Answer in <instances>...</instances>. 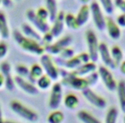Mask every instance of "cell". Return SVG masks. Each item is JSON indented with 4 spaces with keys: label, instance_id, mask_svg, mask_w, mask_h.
I'll use <instances>...</instances> for the list:
<instances>
[{
    "label": "cell",
    "instance_id": "cell-14",
    "mask_svg": "<svg viewBox=\"0 0 125 123\" xmlns=\"http://www.w3.org/2000/svg\"><path fill=\"white\" fill-rule=\"evenodd\" d=\"M105 27L108 31V33L112 38L117 39L120 36V29L119 25L113 21L109 17H105Z\"/></svg>",
    "mask_w": 125,
    "mask_h": 123
},
{
    "label": "cell",
    "instance_id": "cell-36",
    "mask_svg": "<svg viewBox=\"0 0 125 123\" xmlns=\"http://www.w3.org/2000/svg\"><path fill=\"white\" fill-rule=\"evenodd\" d=\"M116 23L117 25L121 27H125V13L120 15L116 18Z\"/></svg>",
    "mask_w": 125,
    "mask_h": 123
},
{
    "label": "cell",
    "instance_id": "cell-37",
    "mask_svg": "<svg viewBox=\"0 0 125 123\" xmlns=\"http://www.w3.org/2000/svg\"><path fill=\"white\" fill-rule=\"evenodd\" d=\"M116 6L125 13V0H116Z\"/></svg>",
    "mask_w": 125,
    "mask_h": 123
},
{
    "label": "cell",
    "instance_id": "cell-21",
    "mask_svg": "<svg viewBox=\"0 0 125 123\" xmlns=\"http://www.w3.org/2000/svg\"><path fill=\"white\" fill-rule=\"evenodd\" d=\"M47 2V10L49 12V20L51 22L54 23L57 17V6L55 0H46Z\"/></svg>",
    "mask_w": 125,
    "mask_h": 123
},
{
    "label": "cell",
    "instance_id": "cell-10",
    "mask_svg": "<svg viewBox=\"0 0 125 123\" xmlns=\"http://www.w3.org/2000/svg\"><path fill=\"white\" fill-rule=\"evenodd\" d=\"M90 59V57L88 53H81L77 55L76 57H73L70 58L69 61H66V65L68 67V68H79L82 65L88 63V60Z\"/></svg>",
    "mask_w": 125,
    "mask_h": 123
},
{
    "label": "cell",
    "instance_id": "cell-9",
    "mask_svg": "<svg viewBox=\"0 0 125 123\" xmlns=\"http://www.w3.org/2000/svg\"><path fill=\"white\" fill-rule=\"evenodd\" d=\"M99 75L103 80L105 86L107 87V89L109 90H114L116 87V82L115 81L114 78L112 75L111 72L109 69L105 67H100L99 69Z\"/></svg>",
    "mask_w": 125,
    "mask_h": 123
},
{
    "label": "cell",
    "instance_id": "cell-1",
    "mask_svg": "<svg viewBox=\"0 0 125 123\" xmlns=\"http://www.w3.org/2000/svg\"><path fill=\"white\" fill-rule=\"evenodd\" d=\"M13 35L17 44L23 49L38 55H41L44 53V48L39 45L37 41H34L33 39H31L24 36V35H23L21 33H20L17 31H14Z\"/></svg>",
    "mask_w": 125,
    "mask_h": 123
},
{
    "label": "cell",
    "instance_id": "cell-12",
    "mask_svg": "<svg viewBox=\"0 0 125 123\" xmlns=\"http://www.w3.org/2000/svg\"><path fill=\"white\" fill-rule=\"evenodd\" d=\"M15 83L19 86V87L22 90H23L27 93H29L31 95H35L38 93V89L34 85L31 84V82L26 81L24 78L20 76H17L14 78Z\"/></svg>",
    "mask_w": 125,
    "mask_h": 123
},
{
    "label": "cell",
    "instance_id": "cell-30",
    "mask_svg": "<svg viewBox=\"0 0 125 123\" xmlns=\"http://www.w3.org/2000/svg\"><path fill=\"white\" fill-rule=\"evenodd\" d=\"M117 110L114 107L110 108L107 111L106 115H105V123H116L117 119Z\"/></svg>",
    "mask_w": 125,
    "mask_h": 123
},
{
    "label": "cell",
    "instance_id": "cell-43",
    "mask_svg": "<svg viewBox=\"0 0 125 123\" xmlns=\"http://www.w3.org/2000/svg\"><path fill=\"white\" fill-rule=\"evenodd\" d=\"M124 123H125V117H124Z\"/></svg>",
    "mask_w": 125,
    "mask_h": 123
},
{
    "label": "cell",
    "instance_id": "cell-27",
    "mask_svg": "<svg viewBox=\"0 0 125 123\" xmlns=\"http://www.w3.org/2000/svg\"><path fill=\"white\" fill-rule=\"evenodd\" d=\"M64 114L60 111H53L51 112L47 118L49 123H61L63 121Z\"/></svg>",
    "mask_w": 125,
    "mask_h": 123
},
{
    "label": "cell",
    "instance_id": "cell-18",
    "mask_svg": "<svg viewBox=\"0 0 125 123\" xmlns=\"http://www.w3.org/2000/svg\"><path fill=\"white\" fill-rule=\"evenodd\" d=\"M90 10H91V9H90L89 6L88 5H86V4L81 7V9L77 16V20L78 23H79L80 26L85 25L86 22L88 21Z\"/></svg>",
    "mask_w": 125,
    "mask_h": 123
},
{
    "label": "cell",
    "instance_id": "cell-31",
    "mask_svg": "<svg viewBox=\"0 0 125 123\" xmlns=\"http://www.w3.org/2000/svg\"><path fill=\"white\" fill-rule=\"evenodd\" d=\"M38 88L42 89H47L51 85V78L48 74H43L37 82Z\"/></svg>",
    "mask_w": 125,
    "mask_h": 123
},
{
    "label": "cell",
    "instance_id": "cell-25",
    "mask_svg": "<svg viewBox=\"0 0 125 123\" xmlns=\"http://www.w3.org/2000/svg\"><path fill=\"white\" fill-rule=\"evenodd\" d=\"M118 98L120 100V108L125 112V82L120 81L117 86Z\"/></svg>",
    "mask_w": 125,
    "mask_h": 123
},
{
    "label": "cell",
    "instance_id": "cell-15",
    "mask_svg": "<svg viewBox=\"0 0 125 123\" xmlns=\"http://www.w3.org/2000/svg\"><path fill=\"white\" fill-rule=\"evenodd\" d=\"M65 21V16L62 11H60L58 13L56 21L53 23L52 28L51 30V32L53 35V36H59L62 29H63V21Z\"/></svg>",
    "mask_w": 125,
    "mask_h": 123
},
{
    "label": "cell",
    "instance_id": "cell-19",
    "mask_svg": "<svg viewBox=\"0 0 125 123\" xmlns=\"http://www.w3.org/2000/svg\"><path fill=\"white\" fill-rule=\"evenodd\" d=\"M95 67H96V66L94 62L87 63H85V64L82 65L81 67H80L79 68H77L75 71H74L75 74H73L76 75V76H78V77L83 76L84 74H88L89 73L93 72V71L95 70Z\"/></svg>",
    "mask_w": 125,
    "mask_h": 123
},
{
    "label": "cell",
    "instance_id": "cell-2",
    "mask_svg": "<svg viewBox=\"0 0 125 123\" xmlns=\"http://www.w3.org/2000/svg\"><path fill=\"white\" fill-rule=\"evenodd\" d=\"M10 106L14 113L27 121L35 122L38 119V114L34 110L29 108L28 107L22 104L21 101L13 100L10 102Z\"/></svg>",
    "mask_w": 125,
    "mask_h": 123
},
{
    "label": "cell",
    "instance_id": "cell-5",
    "mask_svg": "<svg viewBox=\"0 0 125 123\" xmlns=\"http://www.w3.org/2000/svg\"><path fill=\"white\" fill-rule=\"evenodd\" d=\"M90 9H91V12L92 13L93 21L95 22L97 28L100 31H103L105 27V17H103L99 5L98 4V2L94 1L90 6Z\"/></svg>",
    "mask_w": 125,
    "mask_h": 123
},
{
    "label": "cell",
    "instance_id": "cell-33",
    "mask_svg": "<svg viewBox=\"0 0 125 123\" xmlns=\"http://www.w3.org/2000/svg\"><path fill=\"white\" fill-rule=\"evenodd\" d=\"M16 70H17V72L18 73V74H20V77H22V78L27 76V75H28L30 74L28 69L27 68V67L23 64L17 65Z\"/></svg>",
    "mask_w": 125,
    "mask_h": 123
},
{
    "label": "cell",
    "instance_id": "cell-42",
    "mask_svg": "<svg viewBox=\"0 0 125 123\" xmlns=\"http://www.w3.org/2000/svg\"><path fill=\"white\" fill-rule=\"evenodd\" d=\"M80 2H81L82 3H84V5H85L86 3H88L89 2V0H79Z\"/></svg>",
    "mask_w": 125,
    "mask_h": 123
},
{
    "label": "cell",
    "instance_id": "cell-3",
    "mask_svg": "<svg viewBox=\"0 0 125 123\" xmlns=\"http://www.w3.org/2000/svg\"><path fill=\"white\" fill-rule=\"evenodd\" d=\"M85 37L88 47V55L90 57V60L95 62L98 60L99 52V45L98 44L96 35L92 31L89 30L86 31Z\"/></svg>",
    "mask_w": 125,
    "mask_h": 123
},
{
    "label": "cell",
    "instance_id": "cell-8",
    "mask_svg": "<svg viewBox=\"0 0 125 123\" xmlns=\"http://www.w3.org/2000/svg\"><path fill=\"white\" fill-rule=\"evenodd\" d=\"M42 64L46 71L47 74L49 76L52 78H57L59 75V71L56 66L54 64V63L52 62V59H51L49 55H43L42 59H41Z\"/></svg>",
    "mask_w": 125,
    "mask_h": 123
},
{
    "label": "cell",
    "instance_id": "cell-23",
    "mask_svg": "<svg viewBox=\"0 0 125 123\" xmlns=\"http://www.w3.org/2000/svg\"><path fill=\"white\" fill-rule=\"evenodd\" d=\"M22 31L23 35H25L26 37L29 38L31 39H33L34 41H40L41 40V37L40 35H39L36 31H35L33 28H31V27L27 25H22Z\"/></svg>",
    "mask_w": 125,
    "mask_h": 123
},
{
    "label": "cell",
    "instance_id": "cell-35",
    "mask_svg": "<svg viewBox=\"0 0 125 123\" xmlns=\"http://www.w3.org/2000/svg\"><path fill=\"white\" fill-rule=\"evenodd\" d=\"M73 50L69 48H66L61 52V57L63 58H70L73 57Z\"/></svg>",
    "mask_w": 125,
    "mask_h": 123
},
{
    "label": "cell",
    "instance_id": "cell-41",
    "mask_svg": "<svg viewBox=\"0 0 125 123\" xmlns=\"http://www.w3.org/2000/svg\"><path fill=\"white\" fill-rule=\"evenodd\" d=\"M2 123H18V122H14V121H10V120H5V119L3 118Z\"/></svg>",
    "mask_w": 125,
    "mask_h": 123
},
{
    "label": "cell",
    "instance_id": "cell-40",
    "mask_svg": "<svg viewBox=\"0 0 125 123\" xmlns=\"http://www.w3.org/2000/svg\"><path fill=\"white\" fill-rule=\"evenodd\" d=\"M120 71L124 74H125V61L122 62V63L120 64Z\"/></svg>",
    "mask_w": 125,
    "mask_h": 123
},
{
    "label": "cell",
    "instance_id": "cell-7",
    "mask_svg": "<svg viewBox=\"0 0 125 123\" xmlns=\"http://www.w3.org/2000/svg\"><path fill=\"white\" fill-rule=\"evenodd\" d=\"M83 95L87 99V100H88V102L91 103L93 106H95L99 108H104L106 105V101L105 99L93 92L92 89H86L83 90Z\"/></svg>",
    "mask_w": 125,
    "mask_h": 123
},
{
    "label": "cell",
    "instance_id": "cell-24",
    "mask_svg": "<svg viewBox=\"0 0 125 123\" xmlns=\"http://www.w3.org/2000/svg\"><path fill=\"white\" fill-rule=\"evenodd\" d=\"M110 53L113 58V61L114 62L116 67L119 65V63L122 61L123 59V53L120 48L118 46H113L110 49Z\"/></svg>",
    "mask_w": 125,
    "mask_h": 123
},
{
    "label": "cell",
    "instance_id": "cell-17",
    "mask_svg": "<svg viewBox=\"0 0 125 123\" xmlns=\"http://www.w3.org/2000/svg\"><path fill=\"white\" fill-rule=\"evenodd\" d=\"M77 116L81 122L83 123H102L98 118L92 114L88 111L81 110L77 113Z\"/></svg>",
    "mask_w": 125,
    "mask_h": 123
},
{
    "label": "cell",
    "instance_id": "cell-28",
    "mask_svg": "<svg viewBox=\"0 0 125 123\" xmlns=\"http://www.w3.org/2000/svg\"><path fill=\"white\" fill-rule=\"evenodd\" d=\"M35 13H36L37 18L38 19V21H40L43 25L49 27L48 23H47V20H48V18H49V15L48 10H47L45 8L40 7Z\"/></svg>",
    "mask_w": 125,
    "mask_h": 123
},
{
    "label": "cell",
    "instance_id": "cell-16",
    "mask_svg": "<svg viewBox=\"0 0 125 123\" xmlns=\"http://www.w3.org/2000/svg\"><path fill=\"white\" fill-rule=\"evenodd\" d=\"M27 17H28V19L34 24L35 27H36L39 31H41L42 32H44L45 34L49 31V27L43 25L42 24L38 21V19L37 18L36 13H35L33 10H27Z\"/></svg>",
    "mask_w": 125,
    "mask_h": 123
},
{
    "label": "cell",
    "instance_id": "cell-4",
    "mask_svg": "<svg viewBox=\"0 0 125 123\" xmlns=\"http://www.w3.org/2000/svg\"><path fill=\"white\" fill-rule=\"evenodd\" d=\"M62 82H63V84L68 85L77 90H84L88 89L87 87L89 84H91L88 78H82L73 74H71L67 78H65L62 80Z\"/></svg>",
    "mask_w": 125,
    "mask_h": 123
},
{
    "label": "cell",
    "instance_id": "cell-29",
    "mask_svg": "<svg viewBox=\"0 0 125 123\" xmlns=\"http://www.w3.org/2000/svg\"><path fill=\"white\" fill-rule=\"evenodd\" d=\"M65 23L66 26L71 29H77L80 27V25L77 21V17H75L71 13H68L65 16Z\"/></svg>",
    "mask_w": 125,
    "mask_h": 123
},
{
    "label": "cell",
    "instance_id": "cell-32",
    "mask_svg": "<svg viewBox=\"0 0 125 123\" xmlns=\"http://www.w3.org/2000/svg\"><path fill=\"white\" fill-rule=\"evenodd\" d=\"M102 6L107 13L110 14L113 12V5L112 0H99Z\"/></svg>",
    "mask_w": 125,
    "mask_h": 123
},
{
    "label": "cell",
    "instance_id": "cell-6",
    "mask_svg": "<svg viewBox=\"0 0 125 123\" xmlns=\"http://www.w3.org/2000/svg\"><path fill=\"white\" fill-rule=\"evenodd\" d=\"M62 87L60 83H55L53 85L49 100V108L56 109L60 106L62 100Z\"/></svg>",
    "mask_w": 125,
    "mask_h": 123
},
{
    "label": "cell",
    "instance_id": "cell-38",
    "mask_svg": "<svg viewBox=\"0 0 125 123\" xmlns=\"http://www.w3.org/2000/svg\"><path fill=\"white\" fill-rule=\"evenodd\" d=\"M7 45L4 42H1V45H0V53H1V58H3L4 56L6 55V53H7Z\"/></svg>",
    "mask_w": 125,
    "mask_h": 123
},
{
    "label": "cell",
    "instance_id": "cell-22",
    "mask_svg": "<svg viewBox=\"0 0 125 123\" xmlns=\"http://www.w3.org/2000/svg\"><path fill=\"white\" fill-rule=\"evenodd\" d=\"M0 32H1V36L2 38H8L10 36V31L7 25V20L5 14L3 12L0 13Z\"/></svg>",
    "mask_w": 125,
    "mask_h": 123
},
{
    "label": "cell",
    "instance_id": "cell-13",
    "mask_svg": "<svg viewBox=\"0 0 125 123\" xmlns=\"http://www.w3.org/2000/svg\"><path fill=\"white\" fill-rule=\"evenodd\" d=\"M99 53L101 55L102 60H103V63L105 65L110 67H113V68L116 67L114 62L113 61L110 51L108 49L107 45L105 43L102 42L99 44Z\"/></svg>",
    "mask_w": 125,
    "mask_h": 123
},
{
    "label": "cell",
    "instance_id": "cell-11",
    "mask_svg": "<svg viewBox=\"0 0 125 123\" xmlns=\"http://www.w3.org/2000/svg\"><path fill=\"white\" fill-rule=\"evenodd\" d=\"M70 42H71V37L66 36L61 38L60 40H59L56 43H54L53 45H50L49 46L46 47V50H48L51 53H61L62 50L66 48Z\"/></svg>",
    "mask_w": 125,
    "mask_h": 123
},
{
    "label": "cell",
    "instance_id": "cell-20",
    "mask_svg": "<svg viewBox=\"0 0 125 123\" xmlns=\"http://www.w3.org/2000/svg\"><path fill=\"white\" fill-rule=\"evenodd\" d=\"M63 104L69 109H75L79 104V100H78V97L75 94L68 93L64 97Z\"/></svg>",
    "mask_w": 125,
    "mask_h": 123
},
{
    "label": "cell",
    "instance_id": "cell-39",
    "mask_svg": "<svg viewBox=\"0 0 125 123\" xmlns=\"http://www.w3.org/2000/svg\"><path fill=\"white\" fill-rule=\"evenodd\" d=\"M12 0H2V6L5 7H10L12 6Z\"/></svg>",
    "mask_w": 125,
    "mask_h": 123
},
{
    "label": "cell",
    "instance_id": "cell-26",
    "mask_svg": "<svg viewBox=\"0 0 125 123\" xmlns=\"http://www.w3.org/2000/svg\"><path fill=\"white\" fill-rule=\"evenodd\" d=\"M30 78L32 79L33 81L38 80L42 75H43V69L42 67L38 64V63H34L31 66V68L30 70Z\"/></svg>",
    "mask_w": 125,
    "mask_h": 123
},
{
    "label": "cell",
    "instance_id": "cell-34",
    "mask_svg": "<svg viewBox=\"0 0 125 123\" xmlns=\"http://www.w3.org/2000/svg\"><path fill=\"white\" fill-rule=\"evenodd\" d=\"M53 35L52 34L51 31H48V32H46L45 34V36L43 38V42L45 43L46 47H48L50 46V43L52 42V38H53Z\"/></svg>",
    "mask_w": 125,
    "mask_h": 123
}]
</instances>
